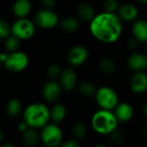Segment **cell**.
<instances>
[{
	"instance_id": "36",
	"label": "cell",
	"mask_w": 147,
	"mask_h": 147,
	"mask_svg": "<svg viewBox=\"0 0 147 147\" xmlns=\"http://www.w3.org/2000/svg\"><path fill=\"white\" fill-rule=\"evenodd\" d=\"M142 114L147 117V102L143 105V107H142Z\"/></svg>"
},
{
	"instance_id": "5",
	"label": "cell",
	"mask_w": 147,
	"mask_h": 147,
	"mask_svg": "<svg viewBox=\"0 0 147 147\" xmlns=\"http://www.w3.org/2000/svg\"><path fill=\"white\" fill-rule=\"evenodd\" d=\"M40 140L46 146H59L63 140L62 130L57 123H47L41 127Z\"/></svg>"
},
{
	"instance_id": "43",
	"label": "cell",
	"mask_w": 147,
	"mask_h": 147,
	"mask_svg": "<svg viewBox=\"0 0 147 147\" xmlns=\"http://www.w3.org/2000/svg\"><path fill=\"white\" fill-rule=\"evenodd\" d=\"M0 63H1V61H0Z\"/></svg>"
},
{
	"instance_id": "17",
	"label": "cell",
	"mask_w": 147,
	"mask_h": 147,
	"mask_svg": "<svg viewBox=\"0 0 147 147\" xmlns=\"http://www.w3.org/2000/svg\"><path fill=\"white\" fill-rule=\"evenodd\" d=\"M31 8L29 0H16L12 5V12L17 18H22L29 14Z\"/></svg>"
},
{
	"instance_id": "21",
	"label": "cell",
	"mask_w": 147,
	"mask_h": 147,
	"mask_svg": "<svg viewBox=\"0 0 147 147\" xmlns=\"http://www.w3.org/2000/svg\"><path fill=\"white\" fill-rule=\"evenodd\" d=\"M5 110L9 116L16 117L19 115L22 111V103L17 98H10L6 102Z\"/></svg>"
},
{
	"instance_id": "27",
	"label": "cell",
	"mask_w": 147,
	"mask_h": 147,
	"mask_svg": "<svg viewBox=\"0 0 147 147\" xmlns=\"http://www.w3.org/2000/svg\"><path fill=\"white\" fill-rule=\"evenodd\" d=\"M119 2L117 0H105L103 3V9L106 12L115 13L119 9Z\"/></svg>"
},
{
	"instance_id": "32",
	"label": "cell",
	"mask_w": 147,
	"mask_h": 147,
	"mask_svg": "<svg viewBox=\"0 0 147 147\" xmlns=\"http://www.w3.org/2000/svg\"><path fill=\"white\" fill-rule=\"evenodd\" d=\"M139 43H140L139 40H138L137 39H135V38L133 36V38H131V39L128 40V42H127V47H128V48L131 49V50H135V49L138 47Z\"/></svg>"
},
{
	"instance_id": "42",
	"label": "cell",
	"mask_w": 147,
	"mask_h": 147,
	"mask_svg": "<svg viewBox=\"0 0 147 147\" xmlns=\"http://www.w3.org/2000/svg\"><path fill=\"white\" fill-rule=\"evenodd\" d=\"M146 54L147 55V42H146Z\"/></svg>"
},
{
	"instance_id": "23",
	"label": "cell",
	"mask_w": 147,
	"mask_h": 147,
	"mask_svg": "<svg viewBox=\"0 0 147 147\" xmlns=\"http://www.w3.org/2000/svg\"><path fill=\"white\" fill-rule=\"evenodd\" d=\"M38 135L34 130V128L28 127L26 131L22 133V141L25 146H33L36 145L38 142Z\"/></svg>"
},
{
	"instance_id": "6",
	"label": "cell",
	"mask_w": 147,
	"mask_h": 147,
	"mask_svg": "<svg viewBox=\"0 0 147 147\" xmlns=\"http://www.w3.org/2000/svg\"><path fill=\"white\" fill-rule=\"evenodd\" d=\"M10 28L11 34L17 37L20 40L30 39L35 33L34 23L26 17L17 18L10 26Z\"/></svg>"
},
{
	"instance_id": "28",
	"label": "cell",
	"mask_w": 147,
	"mask_h": 147,
	"mask_svg": "<svg viewBox=\"0 0 147 147\" xmlns=\"http://www.w3.org/2000/svg\"><path fill=\"white\" fill-rule=\"evenodd\" d=\"M62 70L60 68L59 65H56V64H53V65H51L47 70V75L50 78V79H55L57 78H59L60 76V73H61Z\"/></svg>"
},
{
	"instance_id": "12",
	"label": "cell",
	"mask_w": 147,
	"mask_h": 147,
	"mask_svg": "<svg viewBox=\"0 0 147 147\" xmlns=\"http://www.w3.org/2000/svg\"><path fill=\"white\" fill-rule=\"evenodd\" d=\"M59 84L65 90H72L78 83V78L76 72L70 68L63 70L59 76Z\"/></svg>"
},
{
	"instance_id": "19",
	"label": "cell",
	"mask_w": 147,
	"mask_h": 147,
	"mask_svg": "<svg viewBox=\"0 0 147 147\" xmlns=\"http://www.w3.org/2000/svg\"><path fill=\"white\" fill-rule=\"evenodd\" d=\"M66 115V109L65 105L61 103L54 104L50 109V120L53 121V123L61 122Z\"/></svg>"
},
{
	"instance_id": "3",
	"label": "cell",
	"mask_w": 147,
	"mask_h": 147,
	"mask_svg": "<svg viewBox=\"0 0 147 147\" xmlns=\"http://www.w3.org/2000/svg\"><path fill=\"white\" fill-rule=\"evenodd\" d=\"M118 121L112 110L102 109L96 111L91 118V127L101 135L110 134L117 128Z\"/></svg>"
},
{
	"instance_id": "15",
	"label": "cell",
	"mask_w": 147,
	"mask_h": 147,
	"mask_svg": "<svg viewBox=\"0 0 147 147\" xmlns=\"http://www.w3.org/2000/svg\"><path fill=\"white\" fill-rule=\"evenodd\" d=\"M117 15L121 20L125 22H134L138 18L139 10L135 5L132 3H125L119 7Z\"/></svg>"
},
{
	"instance_id": "24",
	"label": "cell",
	"mask_w": 147,
	"mask_h": 147,
	"mask_svg": "<svg viewBox=\"0 0 147 147\" xmlns=\"http://www.w3.org/2000/svg\"><path fill=\"white\" fill-rule=\"evenodd\" d=\"M4 47L9 53H12L17 51L20 47V40L14 36L13 34L9 35L7 38L4 39Z\"/></svg>"
},
{
	"instance_id": "35",
	"label": "cell",
	"mask_w": 147,
	"mask_h": 147,
	"mask_svg": "<svg viewBox=\"0 0 147 147\" xmlns=\"http://www.w3.org/2000/svg\"><path fill=\"white\" fill-rule=\"evenodd\" d=\"M7 53H0V61H1V63H3V62L6 60V59H7Z\"/></svg>"
},
{
	"instance_id": "25",
	"label": "cell",
	"mask_w": 147,
	"mask_h": 147,
	"mask_svg": "<svg viewBox=\"0 0 147 147\" xmlns=\"http://www.w3.org/2000/svg\"><path fill=\"white\" fill-rule=\"evenodd\" d=\"M71 132H72L73 137L76 140H81L87 134V127L84 122L78 121V122H76L73 125Z\"/></svg>"
},
{
	"instance_id": "8",
	"label": "cell",
	"mask_w": 147,
	"mask_h": 147,
	"mask_svg": "<svg viewBox=\"0 0 147 147\" xmlns=\"http://www.w3.org/2000/svg\"><path fill=\"white\" fill-rule=\"evenodd\" d=\"M34 23L45 29L53 28L59 23V16L53 9H43L35 14Z\"/></svg>"
},
{
	"instance_id": "18",
	"label": "cell",
	"mask_w": 147,
	"mask_h": 147,
	"mask_svg": "<svg viewBox=\"0 0 147 147\" xmlns=\"http://www.w3.org/2000/svg\"><path fill=\"white\" fill-rule=\"evenodd\" d=\"M77 14L84 22H90L96 16L94 8L87 3H81L78 5Z\"/></svg>"
},
{
	"instance_id": "41",
	"label": "cell",
	"mask_w": 147,
	"mask_h": 147,
	"mask_svg": "<svg viewBox=\"0 0 147 147\" xmlns=\"http://www.w3.org/2000/svg\"><path fill=\"white\" fill-rule=\"evenodd\" d=\"M145 132H146V134L147 135V122L146 123V126H145Z\"/></svg>"
},
{
	"instance_id": "14",
	"label": "cell",
	"mask_w": 147,
	"mask_h": 147,
	"mask_svg": "<svg viewBox=\"0 0 147 147\" xmlns=\"http://www.w3.org/2000/svg\"><path fill=\"white\" fill-rule=\"evenodd\" d=\"M129 68L134 71H141L147 69V55L141 53H133L127 59Z\"/></svg>"
},
{
	"instance_id": "33",
	"label": "cell",
	"mask_w": 147,
	"mask_h": 147,
	"mask_svg": "<svg viewBox=\"0 0 147 147\" xmlns=\"http://www.w3.org/2000/svg\"><path fill=\"white\" fill-rule=\"evenodd\" d=\"M41 3L45 9H53L56 4V0H41Z\"/></svg>"
},
{
	"instance_id": "40",
	"label": "cell",
	"mask_w": 147,
	"mask_h": 147,
	"mask_svg": "<svg viewBox=\"0 0 147 147\" xmlns=\"http://www.w3.org/2000/svg\"><path fill=\"white\" fill-rule=\"evenodd\" d=\"M96 147H106V146L102 145V144H98V145H96Z\"/></svg>"
},
{
	"instance_id": "20",
	"label": "cell",
	"mask_w": 147,
	"mask_h": 147,
	"mask_svg": "<svg viewBox=\"0 0 147 147\" xmlns=\"http://www.w3.org/2000/svg\"><path fill=\"white\" fill-rule=\"evenodd\" d=\"M99 68L102 73L106 75H112L116 71V65L111 58L103 57L99 61Z\"/></svg>"
},
{
	"instance_id": "2",
	"label": "cell",
	"mask_w": 147,
	"mask_h": 147,
	"mask_svg": "<svg viewBox=\"0 0 147 147\" xmlns=\"http://www.w3.org/2000/svg\"><path fill=\"white\" fill-rule=\"evenodd\" d=\"M50 120V109L43 103L35 102L28 105L23 112V121L29 127L41 128Z\"/></svg>"
},
{
	"instance_id": "26",
	"label": "cell",
	"mask_w": 147,
	"mask_h": 147,
	"mask_svg": "<svg viewBox=\"0 0 147 147\" xmlns=\"http://www.w3.org/2000/svg\"><path fill=\"white\" fill-rule=\"evenodd\" d=\"M79 91L84 96H92L95 95L96 89L93 83L90 81H84L79 85Z\"/></svg>"
},
{
	"instance_id": "16",
	"label": "cell",
	"mask_w": 147,
	"mask_h": 147,
	"mask_svg": "<svg viewBox=\"0 0 147 147\" xmlns=\"http://www.w3.org/2000/svg\"><path fill=\"white\" fill-rule=\"evenodd\" d=\"M133 36L139 40V42H147V21L137 20L132 26Z\"/></svg>"
},
{
	"instance_id": "4",
	"label": "cell",
	"mask_w": 147,
	"mask_h": 147,
	"mask_svg": "<svg viewBox=\"0 0 147 147\" xmlns=\"http://www.w3.org/2000/svg\"><path fill=\"white\" fill-rule=\"evenodd\" d=\"M95 98L100 109L113 110L118 102V95L115 90L108 86H102L96 90Z\"/></svg>"
},
{
	"instance_id": "7",
	"label": "cell",
	"mask_w": 147,
	"mask_h": 147,
	"mask_svg": "<svg viewBox=\"0 0 147 147\" xmlns=\"http://www.w3.org/2000/svg\"><path fill=\"white\" fill-rule=\"evenodd\" d=\"M28 55L21 51H15L9 53L6 60L3 65L7 70L12 72H20L27 68L28 65Z\"/></svg>"
},
{
	"instance_id": "29",
	"label": "cell",
	"mask_w": 147,
	"mask_h": 147,
	"mask_svg": "<svg viewBox=\"0 0 147 147\" xmlns=\"http://www.w3.org/2000/svg\"><path fill=\"white\" fill-rule=\"evenodd\" d=\"M10 34H11L10 26L6 21L0 19V39H5Z\"/></svg>"
},
{
	"instance_id": "13",
	"label": "cell",
	"mask_w": 147,
	"mask_h": 147,
	"mask_svg": "<svg viewBox=\"0 0 147 147\" xmlns=\"http://www.w3.org/2000/svg\"><path fill=\"white\" fill-rule=\"evenodd\" d=\"M115 109V115L118 122H127L129 121L134 114L133 106L128 102H121L116 105Z\"/></svg>"
},
{
	"instance_id": "34",
	"label": "cell",
	"mask_w": 147,
	"mask_h": 147,
	"mask_svg": "<svg viewBox=\"0 0 147 147\" xmlns=\"http://www.w3.org/2000/svg\"><path fill=\"white\" fill-rule=\"evenodd\" d=\"M28 127H29L28 125L23 121H22L21 123H19V125H18V131L21 132V133L22 134V133H23L24 131H26Z\"/></svg>"
},
{
	"instance_id": "39",
	"label": "cell",
	"mask_w": 147,
	"mask_h": 147,
	"mask_svg": "<svg viewBox=\"0 0 147 147\" xmlns=\"http://www.w3.org/2000/svg\"><path fill=\"white\" fill-rule=\"evenodd\" d=\"M2 140H3V133H2V131L0 130V144H1V142H2Z\"/></svg>"
},
{
	"instance_id": "30",
	"label": "cell",
	"mask_w": 147,
	"mask_h": 147,
	"mask_svg": "<svg viewBox=\"0 0 147 147\" xmlns=\"http://www.w3.org/2000/svg\"><path fill=\"white\" fill-rule=\"evenodd\" d=\"M109 135H110V140H111V142L113 144L120 145V144H121L124 141V135H123V134L121 131L117 130V128L115 131H113Z\"/></svg>"
},
{
	"instance_id": "22",
	"label": "cell",
	"mask_w": 147,
	"mask_h": 147,
	"mask_svg": "<svg viewBox=\"0 0 147 147\" xmlns=\"http://www.w3.org/2000/svg\"><path fill=\"white\" fill-rule=\"evenodd\" d=\"M60 26L65 32L72 33V32H75L78 30V28L79 27V22H78V19H76L75 17L67 16L61 21Z\"/></svg>"
},
{
	"instance_id": "1",
	"label": "cell",
	"mask_w": 147,
	"mask_h": 147,
	"mask_svg": "<svg viewBox=\"0 0 147 147\" xmlns=\"http://www.w3.org/2000/svg\"><path fill=\"white\" fill-rule=\"evenodd\" d=\"M90 22L91 34L102 43H114L121 35V20L115 13L103 11L96 15Z\"/></svg>"
},
{
	"instance_id": "31",
	"label": "cell",
	"mask_w": 147,
	"mask_h": 147,
	"mask_svg": "<svg viewBox=\"0 0 147 147\" xmlns=\"http://www.w3.org/2000/svg\"><path fill=\"white\" fill-rule=\"evenodd\" d=\"M61 147H78L79 143L76 140H68L61 143Z\"/></svg>"
},
{
	"instance_id": "11",
	"label": "cell",
	"mask_w": 147,
	"mask_h": 147,
	"mask_svg": "<svg viewBox=\"0 0 147 147\" xmlns=\"http://www.w3.org/2000/svg\"><path fill=\"white\" fill-rule=\"evenodd\" d=\"M130 90L137 95L144 94L147 90V74L144 71H135L130 79Z\"/></svg>"
},
{
	"instance_id": "10",
	"label": "cell",
	"mask_w": 147,
	"mask_h": 147,
	"mask_svg": "<svg viewBox=\"0 0 147 147\" xmlns=\"http://www.w3.org/2000/svg\"><path fill=\"white\" fill-rule=\"evenodd\" d=\"M62 94V87L59 83L51 79L47 82L42 89V95L46 101L49 102H57Z\"/></svg>"
},
{
	"instance_id": "37",
	"label": "cell",
	"mask_w": 147,
	"mask_h": 147,
	"mask_svg": "<svg viewBox=\"0 0 147 147\" xmlns=\"http://www.w3.org/2000/svg\"><path fill=\"white\" fill-rule=\"evenodd\" d=\"M2 147H14L15 146L13 144H9V143H4V144H2L1 145Z\"/></svg>"
},
{
	"instance_id": "38",
	"label": "cell",
	"mask_w": 147,
	"mask_h": 147,
	"mask_svg": "<svg viewBox=\"0 0 147 147\" xmlns=\"http://www.w3.org/2000/svg\"><path fill=\"white\" fill-rule=\"evenodd\" d=\"M139 2H140L143 4H147V0H138Z\"/></svg>"
},
{
	"instance_id": "9",
	"label": "cell",
	"mask_w": 147,
	"mask_h": 147,
	"mask_svg": "<svg viewBox=\"0 0 147 147\" xmlns=\"http://www.w3.org/2000/svg\"><path fill=\"white\" fill-rule=\"evenodd\" d=\"M89 56L88 50L83 46H74L67 52V61L73 66L82 65L87 60Z\"/></svg>"
}]
</instances>
